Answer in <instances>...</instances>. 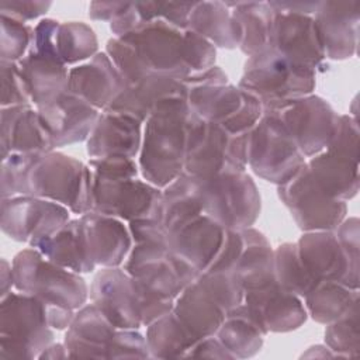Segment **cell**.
Masks as SVG:
<instances>
[{
  "label": "cell",
  "instance_id": "6da1fadb",
  "mask_svg": "<svg viewBox=\"0 0 360 360\" xmlns=\"http://www.w3.org/2000/svg\"><path fill=\"white\" fill-rule=\"evenodd\" d=\"M187 97L163 100L145 121L139 169L148 183L166 187L184 172L188 128L194 118Z\"/></svg>",
  "mask_w": 360,
  "mask_h": 360
},
{
  "label": "cell",
  "instance_id": "7a4b0ae2",
  "mask_svg": "<svg viewBox=\"0 0 360 360\" xmlns=\"http://www.w3.org/2000/svg\"><path fill=\"white\" fill-rule=\"evenodd\" d=\"M14 287L49 305L68 309L83 307L87 285L76 273L46 259L38 249L21 250L13 259Z\"/></svg>",
  "mask_w": 360,
  "mask_h": 360
},
{
  "label": "cell",
  "instance_id": "3957f363",
  "mask_svg": "<svg viewBox=\"0 0 360 360\" xmlns=\"http://www.w3.org/2000/svg\"><path fill=\"white\" fill-rule=\"evenodd\" d=\"M239 87L257 97L264 110L309 94L315 87V70L267 46L249 58Z\"/></svg>",
  "mask_w": 360,
  "mask_h": 360
},
{
  "label": "cell",
  "instance_id": "277c9868",
  "mask_svg": "<svg viewBox=\"0 0 360 360\" xmlns=\"http://www.w3.org/2000/svg\"><path fill=\"white\" fill-rule=\"evenodd\" d=\"M246 153L248 134L232 135L221 125L194 115L188 128L184 172L200 179L245 172Z\"/></svg>",
  "mask_w": 360,
  "mask_h": 360
},
{
  "label": "cell",
  "instance_id": "5b68a950",
  "mask_svg": "<svg viewBox=\"0 0 360 360\" xmlns=\"http://www.w3.org/2000/svg\"><path fill=\"white\" fill-rule=\"evenodd\" d=\"M28 195L68 205L75 214L93 208V172L62 153H42L28 174Z\"/></svg>",
  "mask_w": 360,
  "mask_h": 360
},
{
  "label": "cell",
  "instance_id": "8992f818",
  "mask_svg": "<svg viewBox=\"0 0 360 360\" xmlns=\"http://www.w3.org/2000/svg\"><path fill=\"white\" fill-rule=\"evenodd\" d=\"M45 302L25 292H8L1 298L0 359H32L53 339Z\"/></svg>",
  "mask_w": 360,
  "mask_h": 360
},
{
  "label": "cell",
  "instance_id": "52a82bcc",
  "mask_svg": "<svg viewBox=\"0 0 360 360\" xmlns=\"http://www.w3.org/2000/svg\"><path fill=\"white\" fill-rule=\"evenodd\" d=\"M248 165L262 179L283 184L304 165L305 156L273 112H264L248 132Z\"/></svg>",
  "mask_w": 360,
  "mask_h": 360
},
{
  "label": "cell",
  "instance_id": "ba28073f",
  "mask_svg": "<svg viewBox=\"0 0 360 360\" xmlns=\"http://www.w3.org/2000/svg\"><path fill=\"white\" fill-rule=\"evenodd\" d=\"M200 181L202 214L225 229H243L255 224L260 212V195L245 172L200 179Z\"/></svg>",
  "mask_w": 360,
  "mask_h": 360
},
{
  "label": "cell",
  "instance_id": "9c48e42d",
  "mask_svg": "<svg viewBox=\"0 0 360 360\" xmlns=\"http://www.w3.org/2000/svg\"><path fill=\"white\" fill-rule=\"evenodd\" d=\"M124 270L149 294L162 300H176L198 273L172 253L167 245L136 243L125 260Z\"/></svg>",
  "mask_w": 360,
  "mask_h": 360
},
{
  "label": "cell",
  "instance_id": "30bf717a",
  "mask_svg": "<svg viewBox=\"0 0 360 360\" xmlns=\"http://www.w3.org/2000/svg\"><path fill=\"white\" fill-rule=\"evenodd\" d=\"M184 31L159 18L142 22L131 32L117 38L132 48L148 75H160L183 82L191 75L184 58Z\"/></svg>",
  "mask_w": 360,
  "mask_h": 360
},
{
  "label": "cell",
  "instance_id": "8fae6325",
  "mask_svg": "<svg viewBox=\"0 0 360 360\" xmlns=\"http://www.w3.org/2000/svg\"><path fill=\"white\" fill-rule=\"evenodd\" d=\"M187 101L197 117L221 125L232 135L248 134L264 114L257 97L231 84L190 87Z\"/></svg>",
  "mask_w": 360,
  "mask_h": 360
},
{
  "label": "cell",
  "instance_id": "7c38bea8",
  "mask_svg": "<svg viewBox=\"0 0 360 360\" xmlns=\"http://www.w3.org/2000/svg\"><path fill=\"white\" fill-rule=\"evenodd\" d=\"M278 197L290 210L297 225L308 232L335 229L346 214V204L330 197L316 183L307 163L278 186Z\"/></svg>",
  "mask_w": 360,
  "mask_h": 360
},
{
  "label": "cell",
  "instance_id": "4fadbf2b",
  "mask_svg": "<svg viewBox=\"0 0 360 360\" xmlns=\"http://www.w3.org/2000/svg\"><path fill=\"white\" fill-rule=\"evenodd\" d=\"M264 112H273L280 118L305 158L326 149L338 120L330 105L316 96L287 100L266 107Z\"/></svg>",
  "mask_w": 360,
  "mask_h": 360
},
{
  "label": "cell",
  "instance_id": "5bb4252c",
  "mask_svg": "<svg viewBox=\"0 0 360 360\" xmlns=\"http://www.w3.org/2000/svg\"><path fill=\"white\" fill-rule=\"evenodd\" d=\"M69 221L62 204L34 195H15L1 200V229L11 239L37 242L58 232Z\"/></svg>",
  "mask_w": 360,
  "mask_h": 360
},
{
  "label": "cell",
  "instance_id": "9a60e30c",
  "mask_svg": "<svg viewBox=\"0 0 360 360\" xmlns=\"http://www.w3.org/2000/svg\"><path fill=\"white\" fill-rule=\"evenodd\" d=\"M162 204L159 187L136 179H104L93 174L91 211L132 221L136 218H158Z\"/></svg>",
  "mask_w": 360,
  "mask_h": 360
},
{
  "label": "cell",
  "instance_id": "2e32d148",
  "mask_svg": "<svg viewBox=\"0 0 360 360\" xmlns=\"http://www.w3.org/2000/svg\"><path fill=\"white\" fill-rule=\"evenodd\" d=\"M243 300L245 304L236 305L228 314L250 321L263 335L297 329L307 319L305 308L298 295L284 290L277 281L245 291Z\"/></svg>",
  "mask_w": 360,
  "mask_h": 360
},
{
  "label": "cell",
  "instance_id": "e0dca14e",
  "mask_svg": "<svg viewBox=\"0 0 360 360\" xmlns=\"http://www.w3.org/2000/svg\"><path fill=\"white\" fill-rule=\"evenodd\" d=\"M295 245L304 266L318 281H336L357 290L359 263L347 256L335 233L312 231Z\"/></svg>",
  "mask_w": 360,
  "mask_h": 360
},
{
  "label": "cell",
  "instance_id": "ac0fdd59",
  "mask_svg": "<svg viewBox=\"0 0 360 360\" xmlns=\"http://www.w3.org/2000/svg\"><path fill=\"white\" fill-rule=\"evenodd\" d=\"M225 233L226 229L217 221L200 214L169 232L167 248L200 276L215 262L224 245Z\"/></svg>",
  "mask_w": 360,
  "mask_h": 360
},
{
  "label": "cell",
  "instance_id": "d6986e66",
  "mask_svg": "<svg viewBox=\"0 0 360 360\" xmlns=\"http://www.w3.org/2000/svg\"><path fill=\"white\" fill-rule=\"evenodd\" d=\"M90 298L117 329H138L142 325L135 285L125 270L105 267L98 271L90 287Z\"/></svg>",
  "mask_w": 360,
  "mask_h": 360
},
{
  "label": "cell",
  "instance_id": "ffe728a7",
  "mask_svg": "<svg viewBox=\"0 0 360 360\" xmlns=\"http://www.w3.org/2000/svg\"><path fill=\"white\" fill-rule=\"evenodd\" d=\"M274 11L269 46L294 63L315 70L325 58V53L314 18L307 14Z\"/></svg>",
  "mask_w": 360,
  "mask_h": 360
},
{
  "label": "cell",
  "instance_id": "44dd1931",
  "mask_svg": "<svg viewBox=\"0 0 360 360\" xmlns=\"http://www.w3.org/2000/svg\"><path fill=\"white\" fill-rule=\"evenodd\" d=\"M38 112L55 148L87 139L100 115L97 108L70 91L38 107Z\"/></svg>",
  "mask_w": 360,
  "mask_h": 360
},
{
  "label": "cell",
  "instance_id": "7402d4cb",
  "mask_svg": "<svg viewBox=\"0 0 360 360\" xmlns=\"http://www.w3.org/2000/svg\"><path fill=\"white\" fill-rule=\"evenodd\" d=\"M359 1H325L315 11V27L323 53L345 59L354 53L357 44Z\"/></svg>",
  "mask_w": 360,
  "mask_h": 360
},
{
  "label": "cell",
  "instance_id": "603a6c76",
  "mask_svg": "<svg viewBox=\"0 0 360 360\" xmlns=\"http://www.w3.org/2000/svg\"><path fill=\"white\" fill-rule=\"evenodd\" d=\"M79 219L89 260L94 266H120L131 248L127 228L114 217L94 211L83 214Z\"/></svg>",
  "mask_w": 360,
  "mask_h": 360
},
{
  "label": "cell",
  "instance_id": "cb8c5ba5",
  "mask_svg": "<svg viewBox=\"0 0 360 360\" xmlns=\"http://www.w3.org/2000/svg\"><path fill=\"white\" fill-rule=\"evenodd\" d=\"M124 80L105 52L69 70L68 91L97 110H105L124 89Z\"/></svg>",
  "mask_w": 360,
  "mask_h": 360
},
{
  "label": "cell",
  "instance_id": "d4e9b609",
  "mask_svg": "<svg viewBox=\"0 0 360 360\" xmlns=\"http://www.w3.org/2000/svg\"><path fill=\"white\" fill-rule=\"evenodd\" d=\"M53 141L30 104L1 110V159L10 153H48Z\"/></svg>",
  "mask_w": 360,
  "mask_h": 360
},
{
  "label": "cell",
  "instance_id": "484cf974",
  "mask_svg": "<svg viewBox=\"0 0 360 360\" xmlns=\"http://www.w3.org/2000/svg\"><path fill=\"white\" fill-rule=\"evenodd\" d=\"M141 125L139 120L128 114L103 111L87 138V153L91 158L134 159L142 145Z\"/></svg>",
  "mask_w": 360,
  "mask_h": 360
},
{
  "label": "cell",
  "instance_id": "4316f807",
  "mask_svg": "<svg viewBox=\"0 0 360 360\" xmlns=\"http://www.w3.org/2000/svg\"><path fill=\"white\" fill-rule=\"evenodd\" d=\"M177 96L187 97V87L181 80L150 75L124 86L104 111L128 114L143 122L163 100Z\"/></svg>",
  "mask_w": 360,
  "mask_h": 360
},
{
  "label": "cell",
  "instance_id": "83f0119b",
  "mask_svg": "<svg viewBox=\"0 0 360 360\" xmlns=\"http://www.w3.org/2000/svg\"><path fill=\"white\" fill-rule=\"evenodd\" d=\"M117 328L94 305L83 307L75 314L65 346L72 357H110Z\"/></svg>",
  "mask_w": 360,
  "mask_h": 360
},
{
  "label": "cell",
  "instance_id": "f1b7e54d",
  "mask_svg": "<svg viewBox=\"0 0 360 360\" xmlns=\"http://www.w3.org/2000/svg\"><path fill=\"white\" fill-rule=\"evenodd\" d=\"M173 312L197 339L217 333L226 316L225 308L215 301L197 278L177 295Z\"/></svg>",
  "mask_w": 360,
  "mask_h": 360
},
{
  "label": "cell",
  "instance_id": "f546056e",
  "mask_svg": "<svg viewBox=\"0 0 360 360\" xmlns=\"http://www.w3.org/2000/svg\"><path fill=\"white\" fill-rule=\"evenodd\" d=\"M18 66L37 108L68 91L69 72L63 62L28 51Z\"/></svg>",
  "mask_w": 360,
  "mask_h": 360
},
{
  "label": "cell",
  "instance_id": "4dcf8cb0",
  "mask_svg": "<svg viewBox=\"0 0 360 360\" xmlns=\"http://www.w3.org/2000/svg\"><path fill=\"white\" fill-rule=\"evenodd\" d=\"M240 232L245 246L231 271L242 284L243 291L260 288L276 281L273 271L274 252L270 249L267 239L250 226L240 229Z\"/></svg>",
  "mask_w": 360,
  "mask_h": 360
},
{
  "label": "cell",
  "instance_id": "1f68e13d",
  "mask_svg": "<svg viewBox=\"0 0 360 360\" xmlns=\"http://www.w3.org/2000/svg\"><path fill=\"white\" fill-rule=\"evenodd\" d=\"M221 48H236L240 45L242 32L229 7L221 1L194 3L188 15V27Z\"/></svg>",
  "mask_w": 360,
  "mask_h": 360
},
{
  "label": "cell",
  "instance_id": "d6a6232c",
  "mask_svg": "<svg viewBox=\"0 0 360 360\" xmlns=\"http://www.w3.org/2000/svg\"><path fill=\"white\" fill-rule=\"evenodd\" d=\"M316 183L333 198L345 201L359 188L357 162L332 152H321L307 163Z\"/></svg>",
  "mask_w": 360,
  "mask_h": 360
},
{
  "label": "cell",
  "instance_id": "836d02e7",
  "mask_svg": "<svg viewBox=\"0 0 360 360\" xmlns=\"http://www.w3.org/2000/svg\"><path fill=\"white\" fill-rule=\"evenodd\" d=\"M32 248L55 264L76 273H89L96 267L86 253L80 219L68 221L58 232L41 239Z\"/></svg>",
  "mask_w": 360,
  "mask_h": 360
},
{
  "label": "cell",
  "instance_id": "e575fe53",
  "mask_svg": "<svg viewBox=\"0 0 360 360\" xmlns=\"http://www.w3.org/2000/svg\"><path fill=\"white\" fill-rule=\"evenodd\" d=\"M225 4L229 7L242 32L240 51L248 56H253L266 49L270 44L276 14L270 3L236 1Z\"/></svg>",
  "mask_w": 360,
  "mask_h": 360
},
{
  "label": "cell",
  "instance_id": "d590c367",
  "mask_svg": "<svg viewBox=\"0 0 360 360\" xmlns=\"http://www.w3.org/2000/svg\"><path fill=\"white\" fill-rule=\"evenodd\" d=\"M146 345L153 357H186L197 339L173 311L148 325Z\"/></svg>",
  "mask_w": 360,
  "mask_h": 360
},
{
  "label": "cell",
  "instance_id": "8d00e7d4",
  "mask_svg": "<svg viewBox=\"0 0 360 360\" xmlns=\"http://www.w3.org/2000/svg\"><path fill=\"white\" fill-rule=\"evenodd\" d=\"M309 315L321 323H330L345 316L357 305V290L336 281H319L307 295Z\"/></svg>",
  "mask_w": 360,
  "mask_h": 360
},
{
  "label": "cell",
  "instance_id": "74e56055",
  "mask_svg": "<svg viewBox=\"0 0 360 360\" xmlns=\"http://www.w3.org/2000/svg\"><path fill=\"white\" fill-rule=\"evenodd\" d=\"M273 271L277 284L298 297H305L319 283L304 266L295 243H284L274 250Z\"/></svg>",
  "mask_w": 360,
  "mask_h": 360
},
{
  "label": "cell",
  "instance_id": "f35d334b",
  "mask_svg": "<svg viewBox=\"0 0 360 360\" xmlns=\"http://www.w3.org/2000/svg\"><path fill=\"white\" fill-rule=\"evenodd\" d=\"M217 335L233 359L256 354L263 345L264 336L256 325L238 315H226Z\"/></svg>",
  "mask_w": 360,
  "mask_h": 360
},
{
  "label": "cell",
  "instance_id": "ab89813d",
  "mask_svg": "<svg viewBox=\"0 0 360 360\" xmlns=\"http://www.w3.org/2000/svg\"><path fill=\"white\" fill-rule=\"evenodd\" d=\"M56 52L65 65L77 63L97 53L94 31L83 22L59 24L56 32Z\"/></svg>",
  "mask_w": 360,
  "mask_h": 360
},
{
  "label": "cell",
  "instance_id": "60d3db41",
  "mask_svg": "<svg viewBox=\"0 0 360 360\" xmlns=\"http://www.w3.org/2000/svg\"><path fill=\"white\" fill-rule=\"evenodd\" d=\"M42 153H10L1 159V197L28 195V174Z\"/></svg>",
  "mask_w": 360,
  "mask_h": 360
},
{
  "label": "cell",
  "instance_id": "b9f144b4",
  "mask_svg": "<svg viewBox=\"0 0 360 360\" xmlns=\"http://www.w3.org/2000/svg\"><path fill=\"white\" fill-rule=\"evenodd\" d=\"M197 281L225 311L235 308L243 301V287L232 271H204L197 277Z\"/></svg>",
  "mask_w": 360,
  "mask_h": 360
},
{
  "label": "cell",
  "instance_id": "7bdbcfd3",
  "mask_svg": "<svg viewBox=\"0 0 360 360\" xmlns=\"http://www.w3.org/2000/svg\"><path fill=\"white\" fill-rule=\"evenodd\" d=\"M34 28L7 15H1V60L18 62L30 51Z\"/></svg>",
  "mask_w": 360,
  "mask_h": 360
},
{
  "label": "cell",
  "instance_id": "ee69618b",
  "mask_svg": "<svg viewBox=\"0 0 360 360\" xmlns=\"http://www.w3.org/2000/svg\"><path fill=\"white\" fill-rule=\"evenodd\" d=\"M31 101V96L24 80L18 62L1 60V105H24Z\"/></svg>",
  "mask_w": 360,
  "mask_h": 360
},
{
  "label": "cell",
  "instance_id": "f6af8a7d",
  "mask_svg": "<svg viewBox=\"0 0 360 360\" xmlns=\"http://www.w3.org/2000/svg\"><path fill=\"white\" fill-rule=\"evenodd\" d=\"M357 305H354L345 316L335 321L325 332L326 343L338 352H357Z\"/></svg>",
  "mask_w": 360,
  "mask_h": 360
},
{
  "label": "cell",
  "instance_id": "bcb514c9",
  "mask_svg": "<svg viewBox=\"0 0 360 360\" xmlns=\"http://www.w3.org/2000/svg\"><path fill=\"white\" fill-rule=\"evenodd\" d=\"M184 58L193 73L207 70L214 66L215 46L191 30L184 31Z\"/></svg>",
  "mask_w": 360,
  "mask_h": 360
},
{
  "label": "cell",
  "instance_id": "7dc6e473",
  "mask_svg": "<svg viewBox=\"0 0 360 360\" xmlns=\"http://www.w3.org/2000/svg\"><path fill=\"white\" fill-rule=\"evenodd\" d=\"M328 152L350 158L357 162L359 155V131L357 124L347 115H340L336 120L332 138L326 146Z\"/></svg>",
  "mask_w": 360,
  "mask_h": 360
},
{
  "label": "cell",
  "instance_id": "c3c4849f",
  "mask_svg": "<svg viewBox=\"0 0 360 360\" xmlns=\"http://www.w3.org/2000/svg\"><path fill=\"white\" fill-rule=\"evenodd\" d=\"M89 167H91L93 174L104 179H135L138 174V166L135 160L125 156L91 158Z\"/></svg>",
  "mask_w": 360,
  "mask_h": 360
},
{
  "label": "cell",
  "instance_id": "681fc988",
  "mask_svg": "<svg viewBox=\"0 0 360 360\" xmlns=\"http://www.w3.org/2000/svg\"><path fill=\"white\" fill-rule=\"evenodd\" d=\"M129 232L136 243L167 245L169 232L158 218L149 217L132 219L129 221Z\"/></svg>",
  "mask_w": 360,
  "mask_h": 360
},
{
  "label": "cell",
  "instance_id": "f907efd6",
  "mask_svg": "<svg viewBox=\"0 0 360 360\" xmlns=\"http://www.w3.org/2000/svg\"><path fill=\"white\" fill-rule=\"evenodd\" d=\"M51 7V1H21V0H3L0 3L1 15L11 17L21 22L38 18L45 14Z\"/></svg>",
  "mask_w": 360,
  "mask_h": 360
},
{
  "label": "cell",
  "instance_id": "816d5d0a",
  "mask_svg": "<svg viewBox=\"0 0 360 360\" xmlns=\"http://www.w3.org/2000/svg\"><path fill=\"white\" fill-rule=\"evenodd\" d=\"M187 356L194 357H219V359H233V356L225 349V346L217 339L207 336L200 339L193 349L187 353Z\"/></svg>",
  "mask_w": 360,
  "mask_h": 360
},
{
  "label": "cell",
  "instance_id": "f5cc1de1",
  "mask_svg": "<svg viewBox=\"0 0 360 360\" xmlns=\"http://www.w3.org/2000/svg\"><path fill=\"white\" fill-rule=\"evenodd\" d=\"M129 3H115V1H94L90 3L89 15L93 20H111L114 21L118 15H121Z\"/></svg>",
  "mask_w": 360,
  "mask_h": 360
},
{
  "label": "cell",
  "instance_id": "db71d44e",
  "mask_svg": "<svg viewBox=\"0 0 360 360\" xmlns=\"http://www.w3.org/2000/svg\"><path fill=\"white\" fill-rule=\"evenodd\" d=\"M0 285H1V298L6 297L11 287L14 285V277H13V267L7 260H1V269H0Z\"/></svg>",
  "mask_w": 360,
  "mask_h": 360
},
{
  "label": "cell",
  "instance_id": "11a10c76",
  "mask_svg": "<svg viewBox=\"0 0 360 360\" xmlns=\"http://www.w3.org/2000/svg\"><path fill=\"white\" fill-rule=\"evenodd\" d=\"M69 353H68V349L66 346L60 345V343H56V345H49L46 349H44L41 353H39V359H55V357H68Z\"/></svg>",
  "mask_w": 360,
  "mask_h": 360
}]
</instances>
